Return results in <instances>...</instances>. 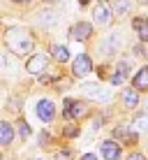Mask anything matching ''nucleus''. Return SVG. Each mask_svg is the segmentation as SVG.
<instances>
[{"label":"nucleus","instance_id":"1","mask_svg":"<svg viewBox=\"0 0 148 160\" xmlns=\"http://www.w3.org/2000/svg\"><path fill=\"white\" fill-rule=\"evenodd\" d=\"M7 44L12 47L14 53H19V56L32 51V37L26 30H9L7 32Z\"/></svg>","mask_w":148,"mask_h":160},{"label":"nucleus","instance_id":"2","mask_svg":"<svg viewBox=\"0 0 148 160\" xmlns=\"http://www.w3.org/2000/svg\"><path fill=\"white\" fill-rule=\"evenodd\" d=\"M88 114V104L81 102V100H65V109H63V116L67 121L72 118H81Z\"/></svg>","mask_w":148,"mask_h":160},{"label":"nucleus","instance_id":"3","mask_svg":"<svg viewBox=\"0 0 148 160\" xmlns=\"http://www.w3.org/2000/svg\"><path fill=\"white\" fill-rule=\"evenodd\" d=\"M93 19H95L97 26H107L109 21H111V5H109L107 0H100V2L95 5V9H93Z\"/></svg>","mask_w":148,"mask_h":160},{"label":"nucleus","instance_id":"4","mask_svg":"<svg viewBox=\"0 0 148 160\" xmlns=\"http://www.w3.org/2000/svg\"><path fill=\"white\" fill-rule=\"evenodd\" d=\"M93 70V60L88 53H79V56L74 58V63H72V74L74 77H86Z\"/></svg>","mask_w":148,"mask_h":160},{"label":"nucleus","instance_id":"5","mask_svg":"<svg viewBox=\"0 0 148 160\" xmlns=\"http://www.w3.org/2000/svg\"><path fill=\"white\" fill-rule=\"evenodd\" d=\"M84 91H86V95H88L90 100H95V102H109V100H111L109 88H102L100 84H86Z\"/></svg>","mask_w":148,"mask_h":160},{"label":"nucleus","instance_id":"6","mask_svg":"<svg viewBox=\"0 0 148 160\" xmlns=\"http://www.w3.org/2000/svg\"><path fill=\"white\" fill-rule=\"evenodd\" d=\"M90 35H93V23H88V21H79L69 28V37L76 42H86Z\"/></svg>","mask_w":148,"mask_h":160},{"label":"nucleus","instance_id":"7","mask_svg":"<svg viewBox=\"0 0 148 160\" xmlns=\"http://www.w3.org/2000/svg\"><path fill=\"white\" fill-rule=\"evenodd\" d=\"M35 114L40 116L44 123H49V121H53V116H56V107H53V102L51 100H40L37 102V107H35Z\"/></svg>","mask_w":148,"mask_h":160},{"label":"nucleus","instance_id":"8","mask_svg":"<svg viewBox=\"0 0 148 160\" xmlns=\"http://www.w3.org/2000/svg\"><path fill=\"white\" fill-rule=\"evenodd\" d=\"M100 148H102L104 160H118V158H120V144H118L116 139H107V142H102Z\"/></svg>","mask_w":148,"mask_h":160},{"label":"nucleus","instance_id":"9","mask_svg":"<svg viewBox=\"0 0 148 160\" xmlns=\"http://www.w3.org/2000/svg\"><path fill=\"white\" fill-rule=\"evenodd\" d=\"M26 70H28L30 74H42L46 70V56H42V53H37V56H32L28 60V65H26Z\"/></svg>","mask_w":148,"mask_h":160},{"label":"nucleus","instance_id":"10","mask_svg":"<svg viewBox=\"0 0 148 160\" xmlns=\"http://www.w3.org/2000/svg\"><path fill=\"white\" fill-rule=\"evenodd\" d=\"M132 88H134V91H148V65H146V68H141L139 72L134 74Z\"/></svg>","mask_w":148,"mask_h":160},{"label":"nucleus","instance_id":"11","mask_svg":"<svg viewBox=\"0 0 148 160\" xmlns=\"http://www.w3.org/2000/svg\"><path fill=\"white\" fill-rule=\"evenodd\" d=\"M12 139H14V128L7 121H0V146L12 144Z\"/></svg>","mask_w":148,"mask_h":160},{"label":"nucleus","instance_id":"12","mask_svg":"<svg viewBox=\"0 0 148 160\" xmlns=\"http://www.w3.org/2000/svg\"><path fill=\"white\" fill-rule=\"evenodd\" d=\"M113 139H125L127 144H130V142L134 144V142H136V135L130 130V125H118V128L113 130Z\"/></svg>","mask_w":148,"mask_h":160},{"label":"nucleus","instance_id":"13","mask_svg":"<svg viewBox=\"0 0 148 160\" xmlns=\"http://www.w3.org/2000/svg\"><path fill=\"white\" fill-rule=\"evenodd\" d=\"M109 5H111V12L118 14V16L130 14V9H132V2H130V0H111Z\"/></svg>","mask_w":148,"mask_h":160},{"label":"nucleus","instance_id":"14","mask_svg":"<svg viewBox=\"0 0 148 160\" xmlns=\"http://www.w3.org/2000/svg\"><path fill=\"white\" fill-rule=\"evenodd\" d=\"M132 28L136 30V35H139L141 42H148V19H134L132 21Z\"/></svg>","mask_w":148,"mask_h":160},{"label":"nucleus","instance_id":"15","mask_svg":"<svg viewBox=\"0 0 148 160\" xmlns=\"http://www.w3.org/2000/svg\"><path fill=\"white\" fill-rule=\"evenodd\" d=\"M127 63H118V68H116V72L111 74V86H120L125 81V77H127Z\"/></svg>","mask_w":148,"mask_h":160},{"label":"nucleus","instance_id":"16","mask_svg":"<svg viewBox=\"0 0 148 160\" xmlns=\"http://www.w3.org/2000/svg\"><path fill=\"white\" fill-rule=\"evenodd\" d=\"M120 100H123V104L125 107H136V104H139V95H136V91L134 88H125L123 91V95H120Z\"/></svg>","mask_w":148,"mask_h":160},{"label":"nucleus","instance_id":"17","mask_svg":"<svg viewBox=\"0 0 148 160\" xmlns=\"http://www.w3.org/2000/svg\"><path fill=\"white\" fill-rule=\"evenodd\" d=\"M51 56L56 63H67L69 60V51H67V47H63V44H56V47L51 49Z\"/></svg>","mask_w":148,"mask_h":160},{"label":"nucleus","instance_id":"18","mask_svg":"<svg viewBox=\"0 0 148 160\" xmlns=\"http://www.w3.org/2000/svg\"><path fill=\"white\" fill-rule=\"evenodd\" d=\"M132 125L136 130H141V132H148V112H144V114H139V116H134V121H132Z\"/></svg>","mask_w":148,"mask_h":160},{"label":"nucleus","instance_id":"19","mask_svg":"<svg viewBox=\"0 0 148 160\" xmlns=\"http://www.w3.org/2000/svg\"><path fill=\"white\" fill-rule=\"evenodd\" d=\"M79 125H76V123H67V125H65V130H63V135L65 137H76V135H79Z\"/></svg>","mask_w":148,"mask_h":160},{"label":"nucleus","instance_id":"20","mask_svg":"<svg viewBox=\"0 0 148 160\" xmlns=\"http://www.w3.org/2000/svg\"><path fill=\"white\" fill-rule=\"evenodd\" d=\"M37 21H40V23H56V14L53 12H42V16Z\"/></svg>","mask_w":148,"mask_h":160},{"label":"nucleus","instance_id":"21","mask_svg":"<svg viewBox=\"0 0 148 160\" xmlns=\"http://www.w3.org/2000/svg\"><path fill=\"white\" fill-rule=\"evenodd\" d=\"M19 132H21V137H23V139H28V137H30V128H28V123H26V121H19Z\"/></svg>","mask_w":148,"mask_h":160},{"label":"nucleus","instance_id":"22","mask_svg":"<svg viewBox=\"0 0 148 160\" xmlns=\"http://www.w3.org/2000/svg\"><path fill=\"white\" fill-rule=\"evenodd\" d=\"M74 156H72V151L69 148H63V151H58L56 153V160H72Z\"/></svg>","mask_w":148,"mask_h":160},{"label":"nucleus","instance_id":"23","mask_svg":"<svg viewBox=\"0 0 148 160\" xmlns=\"http://www.w3.org/2000/svg\"><path fill=\"white\" fill-rule=\"evenodd\" d=\"M49 142H51L49 132H40V146H49Z\"/></svg>","mask_w":148,"mask_h":160},{"label":"nucleus","instance_id":"24","mask_svg":"<svg viewBox=\"0 0 148 160\" xmlns=\"http://www.w3.org/2000/svg\"><path fill=\"white\" fill-rule=\"evenodd\" d=\"M125 160H148V158L144 156V153H130V156L125 158Z\"/></svg>","mask_w":148,"mask_h":160},{"label":"nucleus","instance_id":"25","mask_svg":"<svg viewBox=\"0 0 148 160\" xmlns=\"http://www.w3.org/2000/svg\"><path fill=\"white\" fill-rule=\"evenodd\" d=\"M79 160H97V156L95 153H86V156H81Z\"/></svg>","mask_w":148,"mask_h":160},{"label":"nucleus","instance_id":"26","mask_svg":"<svg viewBox=\"0 0 148 160\" xmlns=\"http://www.w3.org/2000/svg\"><path fill=\"white\" fill-rule=\"evenodd\" d=\"M5 65H7V58H5L2 53H0V68H5Z\"/></svg>","mask_w":148,"mask_h":160},{"label":"nucleus","instance_id":"27","mask_svg":"<svg viewBox=\"0 0 148 160\" xmlns=\"http://www.w3.org/2000/svg\"><path fill=\"white\" fill-rule=\"evenodd\" d=\"M12 2H19V5H26V2H30V0H12Z\"/></svg>","mask_w":148,"mask_h":160},{"label":"nucleus","instance_id":"28","mask_svg":"<svg viewBox=\"0 0 148 160\" xmlns=\"http://www.w3.org/2000/svg\"><path fill=\"white\" fill-rule=\"evenodd\" d=\"M93 0H79V5H90Z\"/></svg>","mask_w":148,"mask_h":160},{"label":"nucleus","instance_id":"29","mask_svg":"<svg viewBox=\"0 0 148 160\" xmlns=\"http://www.w3.org/2000/svg\"><path fill=\"white\" fill-rule=\"evenodd\" d=\"M46 2H56V0H46Z\"/></svg>","mask_w":148,"mask_h":160},{"label":"nucleus","instance_id":"30","mask_svg":"<svg viewBox=\"0 0 148 160\" xmlns=\"http://www.w3.org/2000/svg\"><path fill=\"white\" fill-rule=\"evenodd\" d=\"M144 2H148V0H144Z\"/></svg>","mask_w":148,"mask_h":160}]
</instances>
